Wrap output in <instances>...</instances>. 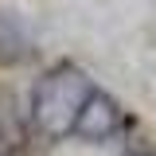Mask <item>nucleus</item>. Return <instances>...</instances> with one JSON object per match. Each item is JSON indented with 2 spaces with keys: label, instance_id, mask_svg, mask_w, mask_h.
<instances>
[{
  "label": "nucleus",
  "instance_id": "nucleus-1",
  "mask_svg": "<svg viewBox=\"0 0 156 156\" xmlns=\"http://www.w3.org/2000/svg\"><path fill=\"white\" fill-rule=\"evenodd\" d=\"M94 90V82L78 70L74 62H58L47 74L35 82L31 90V125H35L43 136H70L78 113L86 105V98Z\"/></svg>",
  "mask_w": 156,
  "mask_h": 156
},
{
  "label": "nucleus",
  "instance_id": "nucleus-2",
  "mask_svg": "<svg viewBox=\"0 0 156 156\" xmlns=\"http://www.w3.org/2000/svg\"><path fill=\"white\" fill-rule=\"evenodd\" d=\"M121 129H125V109H121L105 90H98V86H94L70 133L94 144V140H109V136H117Z\"/></svg>",
  "mask_w": 156,
  "mask_h": 156
},
{
  "label": "nucleus",
  "instance_id": "nucleus-3",
  "mask_svg": "<svg viewBox=\"0 0 156 156\" xmlns=\"http://www.w3.org/2000/svg\"><path fill=\"white\" fill-rule=\"evenodd\" d=\"M27 51H31V43H27V31L20 27V20L8 16V12H0V62L4 66L23 62Z\"/></svg>",
  "mask_w": 156,
  "mask_h": 156
},
{
  "label": "nucleus",
  "instance_id": "nucleus-4",
  "mask_svg": "<svg viewBox=\"0 0 156 156\" xmlns=\"http://www.w3.org/2000/svg\"><path fill=\"white\" fill-rule=\"evenodd\" d=\"M129 156H156V152H129Z\"/></svg>",
  "mask_w": 156,
  "mask_h": 156
}]
</instances>
